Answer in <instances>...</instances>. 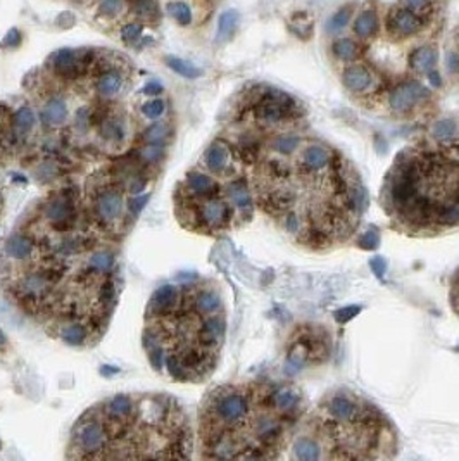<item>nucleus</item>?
I'll use <instances>...</instances> for the list:
<instances>
[{"instance_id": "nucleus-1", "label": "nucleus", "mask_w": 459, "mask_h": 461, "mask_svg": "<svg viewBox=\"0 0 459 461\" xmlns=\"http://www.w3.org/2000/svg\"><path fill=\"white\" fill-rule=\"evenodd\" d=\"M0 291L50 339L90 349L104 339L123 291L119 240L60 188L24 211L0 247Z\"/></svg>"}, {"instance_id": "nucleus-2", "label": "nucleus", "mask_w": 459, "mask_h": 461, "mask_svg": "<svg viewBox=\"0 0 459 461\" xmlns=\"http://www.w3.org/2000/svg\"><path fill=\"white\" fill-rule=\"evenodd\" d=\"M299 123L230 125L221 137L247 168L256 210L297 246L335 249L360 228L368 190L340 151L304 137Z\"/></svg>"}, {"instance_id": "nucleus-3", "label": "nucleus", "mask_w": 459, "mask_h": 461, "mask_svg": "<svg viewBox=\"0 0 459 461\" xmlns=\"http://www.w3.org/2000/svg\"><path fill=\"white\" fill-rule=\"evenodd\" d=\"M227 322V306L215 280L193 276L163 283L145 306V356L171 382H205L220 364Z\"/></svg>"}, {"instance_id": "nucleus-4", "label": "nucleus", "mask_w": 459, "mask_h": 461, "mask_svg": "<svg viewBox=\"0 0 459 461\" xmlns=\"http://www.w3.org/2000/svg\"><path fill=\"white\" fill-rule=\"evenodd\" d=\"M306 415L299 389L271 380L221 384L197 415V448L207 460H276Z\"/></svg>"}, {"instance_id": "nucleus-5", "label": "nucleus", "mask_w": 459, "mask_h": 461, "mask_svg": "<svg viewBox=\"0 0 459 461\" xmlns=\"http://www.w3.org/2000/svg\"><path fill=\"white\" fill-rule=\"evenodd\" d=\"M195 435L181 403L164 392H118L76 418L70 460H188Z\"/></svg>"}, {"instance_id": "nucleus-6", "label": "nucleus", "mask_w": 459, "mask_h": 461, "mask_svg": "<svg viewBox=\"0 0 459 461\" xmlns=\"http://www.w3.org/2000/svg\"><path fill=\"white\" fill-rule=\"evenodd\" d=\"M380 204L409 237H438L459 228V142L447 119L435 123L428 140L396 156Z\"/></svg>"}, {"instance_id": "nucleus-7", "label": "nucleus", "mask_w": 459, "mask_h": 461, "mask_svg": "<svg viewBox=\"0 0 459 461\" xmlns=\"http://www.w3.org/2000/svg\"><path fill=\"white\" fill-rule=\"evenodd\" d=\"M175 218L185 230L223 237L252 219L247 168L223 137L212 140L173 192Z\"/></svg>"}, {"instance_id": "nucleus-8", "label": "nucleus", "mask_w": 459, "mask_h": 461, "mask_svg": "<svg viewBox=\"0 0 459 461\" xmlns=\"http://www.w3.org/2000/svg\"><path fill=\"white\" fill-rule=\"evenodd\" d=\"M397 435L377 404L352 391H332L304 418L292 439L299 460L392 458Z\"/></svg>"}, {"instance_id": "nucleus-9", "label": "nucleus", "mask_w": 459, "mask_h": 461, "mask_svg": "<svg viewBox=\"0 0 459 461\" xmlns=\"http://www.w3.org/2000/svg\"><path fill=\"white\" fill-rule=\"evenodd\" d=\"M36 126V114L31 107L12 109L0 102V164L14 163L30 143Z\"/></svg>"}, {"instance_id": "nucleus-10", "label": "nucleus", "mask_w": 459, "mask_h": 461, "mask_svg": "<svg viewBox=\"0 0 459 461\" xmlns=\"http://www.w3.org/2000/svg\"><path fill=\"white\" fill-rule=\"evenodd\" d=\"M428 99L430 90L428 87H425V83H421L420 80H404L390 88L385 102L394 114H409Z\"/></svg>"}, {"instance_id": "nucleus-11", "label": "nucleus", "mask_w": 459, "mask_h": 461, "mask_svg": "<svg viewBox=\"0 0 459 461\" xmlns=\"http://www.w3.org/2000/svg\"><path fill=\"white\" fill-rule=\"evenodd\" d=\"M342 83L352 95L357 97H373L380 88L377 75L366 64L352 63L342 71Z\"/></svg>"}, {"instance_id": "nucleus-12", "label": "nucleus", "mask_w": 459, "mask_h": 461, "mask_svg": "<svg viewBox=\"0 0 459 461\" xmlns=\"http://www.w3.org/2000/svg\"><path fill=\"white\" fill-rule=\"evenodd\" d=\"M425 26L421 14L414 13L406 6L392 7L387 14V30L394 38H409L420 33Z\"/></svg>"}, {"instance_id": "nucleus-13", "label": "nucleus", "mask_w": 459, "mask_h": 461, "mask_svg": "<svg viewBox=\"0 0 459 461\" xmlns=\"http://www.w3.org/2000/svg\"><path fill=\"white\" fill-rule=\"evenodd\" d=\"M438 63V50L433 45H420L409 54L408 66L416 75H428Z\"/></svg>"}, {"instance_id": "nucleus-14", "label": "nucleus", "mask_w": 459, "mask_h": 461, "mask_svg": "<svg viewBox=\"0 0 459 461\" xmlns=\"http://www.w3.org/2000/svg\"><path fill=\"white\" fill-rule=\"evenodd\" d=\"M380 30V18L374 9H364L356 16L352 23V31L360 40H369Z\"/></svg>"}, {"instance_id": "nucleus-15", "label": "nucleus", "mask_w": 459, "mask_h": 461, "mask_svg": "<svg viewBox=\"0 0 459 461\" xmlns=\"http://www.w3.org/2000/svg\"><path fill=\"white\" fill-rule=\"evenodd\" d=\"M332 54H333V58L338 59V61L352 64L360 59L361 47L356 40H352L349 37H342V38L333 40Z\"/></svg>"}, {"instance_id": "nucleus-16", "label": "nucleus", "mask_w": 459, "mask_h": 461, "mask_svg": "<svg viewBox=\"0 0 459 461\" xmlns=\"http://www.w3.org/2000/svg\"><path fill=\"white\" fill-rule=\"evenodd\" d=\"M237 26H239V13L233 9L225 11V13L220 16V21H217V42H227V40L232 38Z\"/></svg>"}, {"instance_id": "nucleus-17", "label": "nucleus", "mask_w": 459, "mask_h": 461, "mask_svg": "<svg viewBox=\"0 0 459 461\" xmlns=\"http://www.w3.org/2000/svg\"><path fill=\"white\" fill-rule=\"evenodd\" d=\"M350 18H352V6L340 7V9L330 16L328 21H326V25H325L326 33L337 35V33H340V31H344L350 23Z\"/></svg>"}, {"instance_id": "nucleus-18", "label": "nucleus", "mask_w": 459, "mask_h": 461, "mask_svg": "<svg viewBox=\"0 0 459 461\" xmlns=\"http://www.w3.org/2000/svg\"><path fill=\"white\" fill-rule=\"evenodd\" d=\"M168 14L180 23L181 26H188L192 23V11L185 2H169L166 6Z\"/></svg>"}, {"instance_id": "nucleus-19", "label": "nucleus", "mask_w": 459, "mask_h": 461, "mask_svg": "<svg viewBox=\"0 0 459 461\" xmlns=\"http://www.w3.org/2000/svg\"><path fill=\"white\" fill-rule=\"evenodd\" d=\"M166 64L175 73L185 76V78H197V76H200V71L195 66H192V64L183 61V59L166 58Z\"/></svg>"}, {"instance_id": "nucleus-20", "label": "nucleus", "mask_w": 459, "mask_h": 461, "mask_svg": "<svg viewBox=\"0 0 459 461\" xmlns=\"http://www.w3.org/2000/svg\"><path fill=\"white\" fill-rule=\"evenodd\" d=\"M290 30H292L299 38L306 40L313 35V30H314L313 21L308 18V16H293Z\"/></svg>"}, {"instance_id": "nucleus-21", "label": "nucleus", "mask_w": 459, "mask_h": 461, "mask_svg": "<svg viewBox=\"0 0 459 461\" xmlns=\"http://www.w3.org/2000/svg\"><path fill=\"white\" fill-rule=\"evenodd\" d=\"M164 100L161 99H154V100H148L147 104H144L142 111L145 116H148V118H159L161 114L164 112Z\"/></svg>"}, {"instance_id": "nucleus-22", "label": "nucleus", "mask_w": 459, "mask_h": 461, "mask_svg": "<svg viewBox=\"0 0 459 461\" xmlns=\"http://www.w3.org/2000/svg\"><path fill=\"white\" fill-rule=\"evenodd\" d=\"M449 299H450V306L456 315L459 316V268L454 273L453 280H450V288H449Z\"/></svg>"}, {"instance_id": "nucleus-23", "label": "nucleus", "mask_w": 459, "mask_h": 461, "mask_svg": "<svg viewBox=\"0 0 459 461\" xmlns=\"http://www.w3.org/2000/svg\"><path fill=\"white\" fill-rule=\"evenodd\" d=\"M446 67L450 75L459 76V50H449L446 54Z\"/></svg>"}, {"instance_id": "nucleus-24", "label": "nucleus", "mask_w": 459, "mask_h": 461, "mask_svg": "<svg viewBox=\"0 0 459 461\" xmlns=\"http://www.w3.org/2000/svg\"><path fill=\"white\" fill-rule=\"evenodd\" d=\"M432 4L433 0H404V6L418 14L426 13L432 7Z\"/></svg>"}, {"instance_id": "nucleus-25", "label": "nucleus", "mask_w": 459, "mask_h": 461, "mask_svg": "<svg viewBox=\"0 0 459 461\" xmlns=\"http://www.w3.org/2000/svg\"><path fill=\"white\" fill-rule=\"evenodd\" d=\"M121 11V0H102L99 7V13L104 16L118 14Z\"/></svg>"}, {"instance_id": "nucleus-26", "label": "nucleus", "mask_w": 459, "mask_h": 461, "mask_svg": "<svg viewBox=\"0 0 459 461\" xmlns=\"http://www.w3.org/2000/svg\"><path fill=\"white\" fill-rule=\"evenodd\" d=\"M140 33H142V26L128 25L126 28H123V31H121V38H123L124 42H131V40L139 38Z\"/></svg>"}, {"instance_id": "nucleus-27", "label": "nucleus", "mask_w": 459, "mask_h": 461, "mask_svg": "<svg viewBox=\"0 0 459 461\" xmlns=\"http://www.w3.org/2000/svg\"><path fill=\"white\" fill-rule=\"evenodd\" d=\"M4 218H6V185H4V180L0 176V230H2Z\"/></svg>"}, {"instance_id": "nucleus-28", "label": "nucleus", "mask_w": 459, "mask_h": 461, "mask_svg": "<svg viewBox=\"0 0 459 461\" xmlns=\"http://www.w3.org/2000/svg\"><path fill=\"white\" fill-rule=\"evenodd\" d=\"M21 42V35H19V30L18 28H12V30L7 33V37L4 38V47H9L14 43V45H18V43Z\"/></svg>"}, {"instance_id": "nucleus-29", "label": "nucleus", "mask_w": 459, "mask_h": 461, "mask_svg": "<svg viewBox=\"0 0 459 461\" xmlns=\"http://www.w3.org/2000/svg\"><path fill=\"white\" fill-rule=\"evenodd\" d=\"M453 135H454V139H456L458 142H459V121H458V119H454V130H453Z\"/></svg>"}]
</instances>
